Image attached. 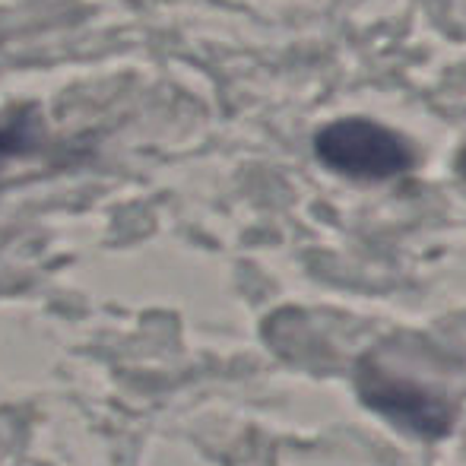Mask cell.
<instances>
[{"label": "cell", "mask_w": 466, "mask_h": 466, "mask_svg": "<svg viewBox=\"0 0 466 466\" xmlns=\"http://www.w3.org/2000/svg\"><path fill=\"white\" fill-rule=\"evenodd\" d=\"M359 397L371 412L422 441H438L454 429V412L441 397L378 369H365L359 374Z\"/></svg>", "instance_id": "cell-2"}, {"label": "cell", "mask_w": 466, "mask_h": 466, "mask_svg": "<svg viewBox=\"0 0 466 466\" xmlns=\"http://www.w3.org/2000/svg\"><path fill=\"white\" fill-rule=\"evenodd\" d=\"M314 153L330 172L359 181H387L406 175L416 162L412 147L369 117H343L314 137Z\"/></svg>", "instance_id": "cell-1"}, {"label": "cell", "mask_w": 466, "mask_h": 466, "mask_svg": "<svg viewBox=\"0 0 466 466\" xmlns=\"http://www.w3.org/2000/svg\"><path fill=\"white\" fill-rule=\"evenodd\" d=\"M461 175L466 178V149H463V156H461Z\"/></svg>", "instance_id": "cell-4"}, {"label": "cell", "mask_w": 466, "mask_h": 466, "mask_svg": "<svg viewBox=\"0 0 466 466\" xmlns=\"http://www.w3.org/2000/svg\"><path fill=\"white\" fill-rule=\"evenodd\" d=\"M38 140V117L32 108L16 111L13 117H6L0 124V166H6L16 156L29 153Z\"/></svg>", "instance_id": "cell-3"}]
</instances>
